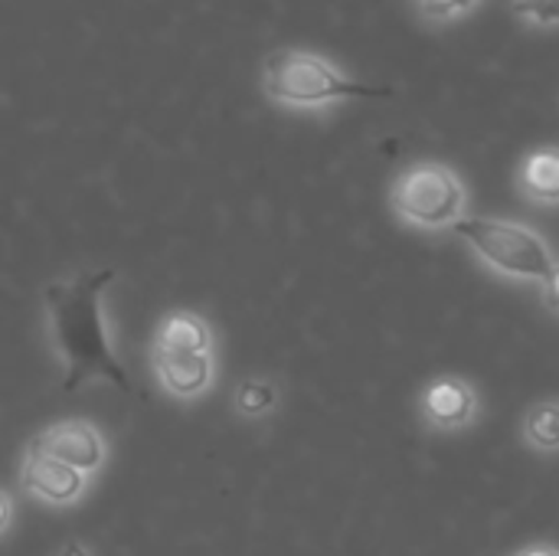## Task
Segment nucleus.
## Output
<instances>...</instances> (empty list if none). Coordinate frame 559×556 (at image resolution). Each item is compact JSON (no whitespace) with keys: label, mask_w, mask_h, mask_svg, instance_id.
I'll list each match as a JSON object with an SVG mask.
<instances>
[{"label":"nucleus","mask_w":559,"mask_h":556,"mask_svg":"<svg viewBox=\"0 0 559 556\" xmlns=\"http://www.w3.org/2000/svg\"><path fill=\"white\" fill-rule=\"evenodd\" d=\"M514 556H559V547L557 544H527Z\"/></svg>","instance_id":"16"},{"label":"nucleus","mask_w":559,"mask_h":556,"mask_svg":"<svg viewBox=\"0 0 559 556\" xmlns=\"http://www.w3.org/2000/svg\"><path fill=\"white\" fill-rule=\"evenodd\" d=\"M455 233L478 256V262L501 279L544 285L557 269L550 242L527 223L501 216H465Z\"/></svg>","instance_id":"3"},{"label":"nucleus","mask_w":559,"mask_h":556,"mask_svg":"<svg viewBox=\"0 0 559 556\" xmlns=\"http://www.w3.org/2000/svg\"><path fill=\"white\" fill-rule=\"evenodd\" d=\"M390 210L409 229L445 233L468 216V187L455 167L442 161H419L393 180Z\"/></svg>","instance_id":"4"},{"label":"nucleus","mask_w":559,"mask_h":556,"mask_svg":"<svg viewBox=\"0 0 559 556\" xmlns=\"http://www.w3.org/2000/svg\"><path fill=\"white\" fill-rule=\"evenodd\" d=\"M213 334L210 324L197 311H170L157 331L160 351H187V354H210Z\"/></svg>","instance_id":"10"},{"label":"nucleus","mask_w":559,"mask_h":556,"mask_svg":"<svg viewBox=\"0 0 559 556\" xmlns=\"http://www.w3.org/2000/svg\"><path fill=\"white\" fill-rule=\"evenodd\" d=\"M262 92L272 105L288 111H324L350 98H377L383 88L350 79L337 62L314 49L278 46L262 62Z\"/></svg>","instance_id":"2"},{"label":"nucleus","mask_w":559,"mask_h":556,"mask_svg":"<svg viewBox=\"0 0 559 556\" xmlns=\"http://www.w3.org/2000/svg\"><path fill=\"white\" fill-rule=\"evenodd\" d=\"M481 413V397L472 380L465 377H436L419 393V419L432 433H462L475 426Z\"/></svg>","instance_id":"5"},{"label":"nucleus","mask_w":559,"mask_h":556,"mask_svg":"<svg viewBox=\"0 0 559 556\" xmlns=\"http://www.w3.org/2000/svg\"><path fill=\"white\" fill-rule=\"evenodd\" d=\"M511 10L527 26H540V29L559 26V0H511Z\"/></svg>","instance_id":"14"},{"label":"nucleus","mask_w":559,"mask_h":556,"mask_svg":"<svg viewBox=\"0 0 559 556\" xmlns=\"http://www.w3.org/2000/svg\"><path fill=\"white\" fill-rule=\"evenodd\" d=\"M481 7V0H416V10L426 23H455L465 20L468 13H475Z\"/></svg>","instance_id":"13"},{"label":"nucleus","mask_w":559,"mask_h":556,"mask_svg":"<svg viewBox=\"0 0 559 556\" xmlns=\"http://www.w3.org/2000/svg\"><path fill=\"white\" fill-rule=\"evenodd\" d=\"M29 449L43 452V456H49V459H56V462L82 472V475L95 472L105 462V442H102L98 429L88 426V423H82V419L56 423L52 429L39 433L29 442Z\"/></svg>","instance_id":"6"},{"label":"nucleus","mask_w":559,"mask_h":556,"mask_svg":"<svg viewBox=\"0 0 559 556\" xmlns=\"http://www.w3.org/2000/svg\"><path fill=\"white\" fill-rule=\"evenodd\" d=\"M514 187L534 206H559V144L527 151L514 170Z\"/></svg>","instance_id":"8"},{"label":"nucleus","mask_w":559,"mask_h":556,"mask_svg":"<svg viewBox=\"0 0 559 556\" xmlns=\"http://www.w3.org/2000/svg\"><path fill=\"white\" fill-rule=\"evenodd\" d=\"M275 403H278V390H275L272 383H265V380H246V383L236 390V406H239V413H246V416H262V413H269Z\"/></svg>","instance_id":"12"},{"label":"nucleus","mask_w":559,"mask_h":556,"mask_svg":"<svg viewBox=\"0 0 559 556\" xmlns=\"http://www.w3.org/2000/svg\"><path fill=\"white\" fill-rule=\"evenodd\" d=\"M540 301H544V308H547V311L559 315V262H557V269L550 272V279L540 285Z\"/></svg>","instance_id":"15"},{"label":"nucleus","mask_w":559,"mask_h":556,"mask_svg":"<svg viewBox=\"0 0 559 556\" xmlns=\"http://www.w3.org/2000/svg\"><path fill=\"white\" fill-rule=\"evenodd\" d=\"M62 556H88V554H85L82 547H75V544H72V547H66V554Z\"/></svg>","instance_id":"18"},{"label":"nucleus","mask_w":559,"mask_h":556,"mask_svg":"<svg viewBox=\"0 0 559 556\" xmlns=\"http://www.w3.org/2000/svg\"><path fill=\"white\" fill-rule=\"evenodd\" d=\"M23 488L49 505H72L85 492V475L29 449L23 465Z\"/></svg>","instance_id":"7"},{"label":"nucleus","mask_w":559,"mask_h":556,"mask_svg":"<svg viewBox=\"0 0 559 556\" xmlns=\"http://www.w3.org/2000/svg\"><path fill=\"white\" fill-rule=\"evenodd\" d=\"M10 514H13V511H10V498L0 492V534H3V531H7V524H10Z\"/></svg>","instance_id":"17"},{"label":"nucleus","mask_w":559,"mask_h":556,"mask_svg":"<svg viewBox=\"0 0 559 556\" xmlns=\"http://www.w3.org/2000/svg\"><path fill=\"white\" fill-rule=\"evenodd\" d=\"M521 439L537 456H559V400L547 397L534 403L521 419Z\"/></svg>","instance_id":"11"},{"label":"nucleus","mask_w":559,"mask_h":556,"mask_svg":"<svg viewBox=\"0 0 559 556\" xmlns=\"http://www.w3.org/2000/svg\"><path fill=\"white\" fill-rule=\"evenodd\" d=\"M154 367L160 383L174 397H197L213 380V357L210 354H187V351H160L154 354Z\"/></svg>","instance_id":"9"},{"label":"nucleus","mask_w":559,"mask_h":556,"mask_svg":"<svg viewBox=\"0 0 559 556\" xmlns=\"http://www.w3.org/2000/svg\"><path fill=\"white\" fill-rule=\"evenodd\" d=\"M111 279V269H98L82 272L69 282H52L43 292L49 334L66 360V393H75L88 380H108L124 393H138V387L118 364L102 324V295Z\"/></svg>","instance_id":"1"}]
</instances>
